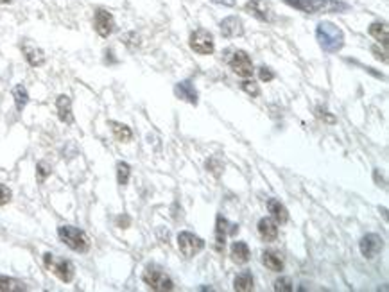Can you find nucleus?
I'll list each match as a JSON object with an SVG mask.
<instances>
[{
  "label": "nucleus",
  "instance_id": "nucleus-38",
  "mask_svg": "<svg viewBox=\"0 0 389 292\" xmlns=\"http://www.w3.org/2000/svg\"><path fill=\"white\" fill-rule=\"evenodd\" d=\"M120 226H124V228H126L127 226V224H129V221H127V217H124V221H122V219H120Z\"/></svg>",
  "mask_w": 389,
  "mask_h": 292
},
{
  "label": "nucleus",
  "instance_id": "nucleus-27",
  "mask_svg": "<svg viewBox=\"0 0 389 292\" xmlns=\"http://www.w3.org/2000/svg\"><path fill=\"white\" fill-rule=\"evenodd\" d=\"M50 172H52V169H50V165L45 163V161H40V163L36 165V176H38V181L43 183L47 179V177L50 176Z\"/></svg>",
  "mask_w": 389,
  "mask_h": 292
},
{
  "label": "nucleus",
  "instance_id": "nucleus-17",
  "mask_svg": "<svg viewBox=\"0 0 389 292\" xmlns=\"http://www.w3.org/2000/svg\"><path fill=\"white\" fill-rule=\"evenodd\" d=\"M56 108H57V117L59 120L65 124L74 122V115H72V101L68 95H59L56 99Z\"/></svg>",
  "mask_w": 389,
  "mask_h": 292
},
{
  "label": "nucleus",
  "instance_id": "nucleus-39",
  "mask_svg": "<svg viewBox=\"0 0 389 292\" xmlns=\"http://www.w3.org/2000/svg\"><path fill=\"white\" fill-rule=\"evenodd\" d=\"M13 0H0V4H11Z\"/></svg>",
  "mask_w": 389,
  "mask_h": 292
},
{
  "label": "nucleus",
  "instance_id": "nucleus-9",
  "mask_svg": "<svg viewBox=\"0 0 389 292\" xmlns=\"http://www.w3.org/2000/svg\"><path fill=\"white\" fill-rule=\"evenodd\" d=\"M239 233V226L235 224H229L222 215H217L215 219V251L222 253L226 246V237L228 235H235Z\"/></svg>",
  "mask_w": 389,
  "mask_h": 292
},
{
  "label": "nucleus",
  "instance_id": "nucleus-18",
  "mask_svg": "<svg viewBox=\"0 0 389 292\" xmlns=\"http://www.w3.org/2000/svg\"><path fill=\"white\" fill-rule=\"evenodd\" d=\"M267 212L271 214V219L276 222V224H285L289 221V212L287 208L278 201V199H269L267 201Z\"/></svg>",
  "mask_w": 389,
  "mask_h": 292
},
{
  "label": "nucleus",
  "instance_id": "nucleus-29",
  "mask_svg": "<svg viewBox=\"0 0 389 292\" xmlns=\"http://www.w3.org/2000/svg\"><path fill=\"white\" fill-rule=\"evenodd\" d=\"M241 86H242V90L246 91L248 95H251V97H258V95H260V88H258V84L255 81H248L246 79Z\"/></svg>",
  "mask_w": 389,
  "mask_h": 292
},
{
  "label": "nucleus",
  "instance_id": "nucleus-32",
  "mask_svg": "<svg viewBox=\"0 0 389 292\" xmlns=\"http://www.w3.org/2000/svg\"><path fill=\"white\" fill-rule=\"evenodd\" d=\"M316 117L318 119H321L323 122H327V124H334L336 122V117L334 115H330L327 110H323V108H316Z\"/></svg>",
  "mask_w": 389,
  "mask_h": 292
},
{
  "label": "nucleus",
  "instance_id": "nucleus-36",
  "mask_svg": "<svg viewBox=\"0 0 389 292\" xmlns=\"http://www.w3.org/2000/svg\"><path fill=\"white\" fill-rule=\"evenodd\" d=\"M215 4H221V6H228V8H234L235 6V0H212Z\"/></svg>",
  "mask_w": 389,
  "mask_h": 292
},
{
  "label": "nucleus",
  "instance_id": "nucleus-22",
  "mask_svg": "<svg viewBox=\"0 0 389 292\" xmlns=\"http://www.w3.org/2000/svg\"><path fill=\"white\" fill-rule=\"evenodd\" d=\"M262 262L269 271L273 272H280L283 269V260L278 253L275 251H264L262 253Z\"/></svg>",
  "mask_w": 389,
  "mask_h": 292
},
{
  "label": "nucleus",
  "instance_id": "nucleus-25",
  "mask_svg": "<svg viewBox=\"0 0 389 292\" xmlns=\"http://www.w3.org/2000/svg\"><path fill=\"white\" fill-rule=\"evenodd\" d=\"M13 97H15V104H17V110L22 111L25 108V104L29 103V93L25 90L24 84H17L13 88Z\"/></svg>",
  "mask_w": 389,
  "mask_h": 292
},
{
  "label": "nucleus",
  "instance_id": "nucleus-15",
  "mask_svg": "<svg viewBox=\"0 0 389 292\" xmlns=\"http://www.w3.org/2000/svg\"><path fill=\"white\" fill-rule=\"evenodd\" d=\"M174 93H176L181 101L192 104V106H196L197 104V90H196V86H194V82L189 81V79L176 82V86H174Z\"/></svg>",
  "mask_w": 389,
  "mask_h": 292
},
{
  "label": "nucleus",
  "instance_id": "nucleus-6",
  "mask_svg": "<svg viewBox=\"0 0 389 292\" xmlns=\"http://www.w3.org/2000/svg\"><path fill=\"white\" fill-rule=\"evenodd\" d=\"M229 68L242 79H250L253 75V63L248 56L246 50H231V56L228 59Z\"/></svg>",
  "mask_w": 389,
  "mask_h": 292
},
{
  "label": "nucleus",
  "instance_id": "nucleus-28",
  "mask_svg": "<svg viewBox=\"0 0 389 292\" xmlns=\"http://www.w3.org/2000/svg\"><path fill=\"white\" fill-rule=\"evenodd\" d=\"M275 290L276 292H292V290H294V285H292L291 278L283 276V278L276 280L275 281Z\"/></svg>",
  "mask_w": 389,
  "mask_h": 292
},
{
  "label": "nucleus",
  "instance_id": "nucleus-19",
  "mask_svg": "<svg viewBox=\"0 0 389 292\" xmlns=\"http://www.w3.org/2000/svg\"><path fill=\"white\" fill-rule=\"evenodd\" d=\"M250 258H251V253H250V247H248L246 242L239 240V242L231 244V260H234L235 263L244 265V263L250 262Z\"/></svg>",
  "mask_w": 389,
  "mask_h": 292
},
{
  "label": "nucleus",
  "instance_id": "nucleus-16",
  "mask_svg": "<svg viewBox=\"0 0 389 292\" xmlns=\"http://www.w3.org/2000/svg\"><path fill=\"white\" fill-rule=\"evenodd\" d=\"M258 233L266 242H275L278 239V226L276 222L269 217H264L258 221Z\"/></svg>",
  "mask_w": 389,
  "mask_h": 292
},
{
  "label": "nucleus",
  "instance_id": "nucleus-5",
  "mask_svg": "<svg viewBox=\"0 0 389 292\" xmlns=\"http://www.w3.org/2000/svg\"><path fill=\"white\" fill-rule=\"evenodd\" d=\"M287 6H291V8L298 9L301 13H307V15H316V13H321L325 9L332 8V9H337V8H346L343 4H336L334 0H283Z\"/></svg>",
  "mask_w": 389,
  "mask_h": 292
},
{
  "label": "nucleus",
  "instance_id": "nucleus-21",
  "mask_svg": "<svg viewBox=\"0 0 389 292\" xmlns=\"http://www.w3.org/2000/svg\"><path fill=\"white\" fill-rule=\"evenodd\" d=\"M369 36L375 38L382 47H387V24L385 22H373L368 29Z\"/></svg>",
  "mask_w": 389,
  "mask_h": 292
},
{
  "label": "nucleus",
  "instance_id": "nucleus-31",
  "mask_svg": "<svg viewBox=\"0 0 389 292\" xmlns=\"http://www.w3.org/2000/svg\"><path fill=\"white\" fill-rule=\"evenodd\" d=\"M258 77H260V81L269 82L275 79V74H273V70H271L269 66H260V68H258Z\"/></svg>",
  "mask_w": 389,
  "mask_h": 292
},
{
  "label": "nucleus",
  "instance_id": "nucleus-7",
  "mask_svg": "<svg viewBox=\"0 0 389 292\" xmlns=\"http://www.w3.org/2000/svg\"><path fill=\"white\" fill-rule=\"evenodd\" d=\"M178 247L183 253V256L192 258V256H196L197 253H201L205 249V240L201 239V237H197V235L190 233V231H181L178 235Z\"/></svg>",
  "mask_w": 389,
  "mask_h": 292
},
{
  "label": "nucleus",
  "instance_id": "nucleus-2",
  "mask_svg": "<svg viewBox=\"0 0 389 292\" xmlns=\"http://www.w3.org/2000/svg\"><path fill=\"white\" fill-rule=\"evenodd\" d=\"M57 237L72 251L86 253L90 249V239H88V235L75 226H59L57 228Z\"/></svg>",
  "mask_w": 389,
  "mask_h": 292
},
{
  "label": "nucleus",
  "instance_id": "nucleus-37",
  "mask_svg": "<svg viewBox=\"0 0 389 292\" xmlns=\"http://www.w3.org/2000/svg\"><path fill=\"white\" fill-rule=\"evenodd\" d=\"M111 56H113V50L108 49V50H106V63H117L113 58H111Z\"/></svg>",
  "mask_w": 389,
  "mask_h": 292
},
{
  "label": "nucleus",
  "instance_id": "nucleus-24",
  "mask_svg": "<svg viewBox=\"0 0 389 292\" xmlns=\"http://www.w3.org/2000/svg\"><path fill=\"white\" fill-rule=\"evenodd\" d=\"M25 285L20 280H15V278H9V276H0V290L2 292H20L25 290Z\"/></svg>",
  "mask_w": 389,
  "mask_h": 292
},
{
  "label": "nucleus",
  "instance_id": "nucleus-34",
  "mask_svg": "<svg viewBox=\"0 0 389 292\" xmlns=\"http://www.w3.org/2000/svg\"><path fill=\"white\" fill-rule=\"evenodd\" d=\"M215 161H217V158H212L210 161H206V169L212 170L215 176H219V170H222V167L221 165H215Z\"/></svg>",
  "mask_w": 389,
  "mask_h": 292
},
{
  "label": "nucleus",
  "instance_id": "nucleus-1",
  "mask_svg": "<svg viewBox=\"0 0 389 292\" xmlns=\"http://www.w3.org/2000/svg\"><path fill=\"white\" fill-rule=\"evenodd\" d=\"M316 40L327 54H336L344 47V33L332 22H321L316 27Z\"/></svg>",
  "mask_w": 389,
  "mask_h": 292
},
{
  "label": "nucleus",
  "instance_id": "nucleus-13",
  "mask_svg": "<svg viewBox=\"0 0 389 292\" xmlns=\"http://www.w3.org/2000/svg\"><path fill=\"white\" fill-rule=\"evenodd\" d=\"M20 50H22V54H24L25 61H27L31 66H41L45 63V52H43L40 47L34 45L33 41L22 40Z\"/></svg>",
  "mask_w": 389,
  "mask_h": 292
},
{
  "label": "nucleus",
  "instance_id": "nucleus-23",
  "mask_svg": "<svg viewBox=\"0 0 389 292\" xmlns=\"http://www.w3.org/2000/svg\"><path fill=\"white\" fill-rule=\"evenodd\" d=\"M111 126V131H113L115 138L119 142H122V144H127V142H131L133 140V131L129 128H127L126 124H120V122H110Z\"/></svg>",
  "mask_w": 389,
  "mask_h": 292
},
{
  "label": "nucleus",
  "instance_id": "nucleus-35",
  "mask_svg": "<svg viewBox=\"0 0 389 292\" xmlns=\"http://www.w3.org/2000/svg\"><path fill=\"white\" fill-rule=\"evenodd\" d=\"M371 50H373V54H377V58H378V59H382L384 63H387V52H385V49L380 50L378 47H373Z\"/></svg>",
  "mask_w": 389,
  "mask_h": 292
},
{
  "label": "nucleus",
  "instance_id": "nucleus-12",
  "mask_svg": "<svg viewBox=\"0 0 389 292\" xmlns=\"http://www.w3.org/2000/svg\"><path fill=\"white\" fill-rule=\"evenodd\" d=\"M244 9L260 22L275 20V11H273V8L267 4L266 0H248L244 4Z\"/></svg>",
  "mask_w": 389,
  "mask_h": 292
},
{
  "label": "nucleus",
  "instance_id": "nucleus-20",
  "mask_svg": "<svg viewBox=\"0 0 389 292\" xmlns=\"http://www.w3.org/2000/svg\"><path fill=\"white\" fill-rule=\"evenodd\" d=\"M234 288L239 292H250L255 288V281H253V276H251L250 271H242L235 276L234 280Z\"/></svg>",
  "mask_w": 389,
  "mask_h": 292
},
{
  "label": "nucleus",
  "instance_id": "nucleus-8",
  "mask_svg": "<svg viewBox=\"0 0 389 292\" xmlns=\"http://www.w3.org/2000/svg\"><path fill=\"white\" fill-rule=\"evenodd\" d=\"M190 49H192L194 52L201 54V56H208V54H212L213 49H215L212 33L206 29H196L192 34H190Z\"/></svg>",
  "mask_w": 389,
  "mask_h": 292
},
{
  "label": "nucleus",
  "instance_id": "nucleus-14",
  "mask_svg": "<svg viewBox=\"0 0 389 292\" xmlns=\"http://www.w3.org/2000/svg\"><path fill=\"white\" fill-rule=\"evenodd\" d=\"M221 27V34L224 38H237V36H242L244 34V24L239 17H226L224 20L219 24Z\"/></svg>",
  "mask_w": 389,
  "mask_h": 292
},
{
  "label": "nucleus",
  "instance_id": "nucleus-3",
  "mask_svg": "<svg viewBox=\"0 0 389 292\" xmlns=\"http://www.w3.org/2000/svg\"><path fill=\"white\" fill-rule=\"evenodd\" d=\"M43 263H45V267L52 272L54 276H57L61 281L68 283V281L74 280V274H75V269H74V263L70 262V260H57L52 253H45L43 255Z\"/></svg>",
  "mask_w": 389,
  "mask_h": 292
},
{
  "label": "nucleus",
  "instance_id": "nucleus-26",
  "mask_svg": "<svg viewBox=\"0 0 389 292\" xmlns=\"http://www.w3.org/2000/svg\"><path fill=\"white\" fill-rule=\"evenodd\" d=\"M129 176H131V167L126 163V161H119L117 163V181L120 186H126L129 181Z\"/></svg>",
  "mask_w": 389,
  "mask_h": 292
},
{
  "label": "nucleus",
  "instance_id": "nucleus-33",
  "mask_svg": "<svg viewBox=\"0 0 389 292\" xmlns=\"http://www.w3.org/2000/svg\"><path fill=\"white\" fill-rule=\"evenodd\" d=\"M11 198H13L11 190H9L6 185H2V183H0V206L8 205V203L11 201Z\"/></svg>",
  "mask_w": 389,
  "mask_h": 292
},
{
  "label": "nucleus",
  "instance_id": "nucleus-30",
  "mask_svg": "<svg viewBox=\"0 0 389 292\" xmlns=\"http://www.w3.org/2000/svg\"><path fill=\"white\" fill-rule=\"evenodd\" d=\"M122 41H124V45L129 47V49H136V47L140 45V36L136 33H127L122 36Z\"/></svg>",
  "mask_w": 389,
  "mask_h": 292
},
{
  "label": "nucleus",
  "instance_id": "nucleus-4",
  "mask_svg": "<svg viewBox=\"0 0 389 292\" xmlns=\"http://www.w3.org/2000/svg\"><path fill=\"white\" fill-rule=\"evenodd\" d=\"M142 280L143 283L147 285L149 288H152V290H172L174 288V281H172V278L169 274H165L164 271H160V269H156V267H147L145 271H143L142 274Z\"/></svg>",
  "mask_w": 389,
  "mask_h": 292
},
{
  "label": "nucleus",
  "instance_id": "nucleus-11",
  "mask_svg": "<svg viewBox=\"0 0 389 292\" xmlns=\"http://www.w3.org/2000/svg\"><path fill=\"white\" fill-rule=\"evenodd\" d=\"M359 247H361V253L364 258L368 260H373L378 253L382 251V247H384V240H382L380 235L377 233H368L364 235L359 242Z\"/></svg>",
  "mask_w": 389,
  "mask_h": 292
},
{
  "label": "nucleus",
  "instance_id": "nucleus-10",
  "mask_svg": "<svg viewBox=\"0 0 389 292\" xmlns=\"http://www.w3.org/2000/svg\"><path fill=\"white\" fill-rule=\"evenodd\" d=\"M94 27H95V33L99 34L101 38H108L115 29V20H113V15H111L108 9H103L99 8L94 15Z\"/></svg>",
  "mask_w": 389,
  "mask_h": 292
}]
</instances>
